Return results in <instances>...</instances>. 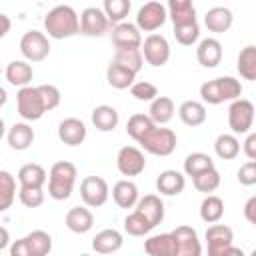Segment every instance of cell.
<instances>
[{
    "mask_svg": "<svg viewBox=\"0 0 256 256\" xmlns=\"http://www.w3.org/2000/svg\"><path fill=\"white\" fill-rule=\"evenodd\" d=\"M44 32L54 40H64L80 34V16L68 4H58L44 16Z\"/></svg>",
    "mask_w": 256,
    "mask_h": 256,
    "instance_id": "obj_1",
    "label": "cell"
},
{
    "mask_svg": "<svg viewBox=\"0 0 256 256\" xmlns=\"http://www.w3.org/2000/svg\"><path fill=\"white\" fill-rule=\"evenodd\" d=\"M78 170L68 160H58L48 172V196L52 200H68L74 192Z\"/></svg>",
    "mask_w": 256,
    "mask_h": 256,
    "instance_id": "obj_2",
    "label": "cell"
},
{
    "mask_svg": "<svg viewBox=\"0 0 256 256\" xmlns=\"http://www.w3.org/2000/svg\"><path fill=\"white\" fill-rule=\"evenodd\" d=\"M242 94V84L234 76H220L214 80H208L200 86V98L204 104H222V102H232L240 98Z\"/></svg>",
    "mask_w": 256,
    "mask_h": 256,
    "instance_id": "obj_3",
    "label": "cell"
},
{
    "mask_svg": "<svg viewBox=\"0 0 256 256\" xmlns=\"http://www.w3.org/2000/svg\"><path fill=\"white\" fill-rule=\"evenodd\" d=\"M52 252V236L46 230H32L8 248L10 256H46Z\"/></svg>",
    "mask_w": 256,
    "mask_h": 256,
    "instance_id": "obj_4",
    "label": "cell"
},
{
    "mask_svg": "<svg viewBox=\"0 0 256 256\" xmlns=\"http://www.w3.org/2000/svg\"><path fill=\"white\" fill-rule=\"evenodd\" d=\"M16 112L26 122H36L48 112L38 86H24V88L18 90V94H16Z\"/></svg>",
    "mask_w": 256,
    "mask_h": 256,
    "instance_id": "obj_5",
    "label": "cell"
},
{
    "mask_svg": "<svg viewBox=\"0 0 256 256\" xmlns=\"http://www.w3.org/2000/svg\"><path fill=\"white\" fill-rule=\"evenodd\" d=\"M138 144L148 154H154V156H170L176 150L178 138H176V132L174 130L156 124Z\"/></svg>",
    "mask_w": 256,
    "mask_h": 256,
    "instance_id": "obj_6",
    "label": "cell"
},
{
    "mask_svg": "<svg viewBox=\"0 0 256 256\" xmlns=\"http://www.w3.org/2000/svg\"><path fill=\"white\" fill-rule=\"evenodd\" d=\"M254 124V104L246 98H236L228 106V128L238 134H248Z\"/></svg>",
    "mask_w": 256,
    "mask_h": 256,
    "instance_id": "obj_7",
    "label": "cell"
},
{
    "mask_svg": "<svg viewBox=\"0 0 256 256\" xmlns=\"http://www.w3.org/2000/svg\"><path fill=\"white\" fill-rule=\"evenodd\" d=\"M110 186L102 176H86L80 182V198L88 208H100L108 202Z\"/></svg>",
    "mask_w": 256,
    "mask_h": 256,
    "instance_id": "obj_8",
    "label": "cell"
},
{
    "mask_svg": "<svg viewBox=\"0 0 256 256\" xmlns=\"http://www.w3.org/2000/svg\"><path fill=\"white\" fill-rule=\"evenodd\" d=\"M166 20H168V8L158 0H150V2L142 4L136 14V26L142 32H150V34L154 30L162 28Z\"/></svg>",
    "mask_w": 256,
    "mask_h": 256,
    "instance_id": "obj_9",
    "label": "cell"
},
{
    "mask_svg": "<svg viewBox=\"0 0 256 256\" xmlns=\"http://www.w3.org/2000/svg\"><path fill=\"white\" fill-rule=\"evenodd\" d=\"M20 52L28 62H42L50 54V40L40 30H28L20 38Z\"/></svg>",
    "mask_w": 256,
    "mask_h": 256,
    "instance_id": "obj_10",
    "label": "cell"
},
{
    "mask_svg": "<svg viewBox=\"0 0 256 256\" xmlns=\"http://www.w3.org/2000/svg\"><path fill=\"white\" fill-rule=\"evenodd\" d=\"M110 18L102 8L88 6L80 12V34L90 36V38H100L108 32L110 28Z\"/></svg>",
    "mask_w": 256,
    "mask_h": 256,
    "instance_id": "obj_11",
    "label": "cell"
},
{
    "mask_svg": "<svg viewBox=\"0 0 256 256\" xmlns=\"http://www.w3.org/2000/svg\"><path fill=\"white\" fill-rule=\"evenodd\" d=\"M140 50H142L146 64H150L154 68H160L170 60V44L162 34H156V32L148 34L144 38Z\"/></svg>",
    "mask_w": 256,
    "mask_h": 256,
    "instance_id": "obj_12",
    "label": "cell"
},
{
    "mask_svg": "<svg viewBox=\"0 0 256 256\" xmlns=\"http://www.w3.org/2000/svg\"><path fill=\"white\" fill-rule=\"evenodd\" d=\"M116 168L122 176H138L146 168L144 152L136 146H122L116 154Z\"/></svg>",
    "mask_w": 256,
    "mask_h": 256,
    "instance_id": "obj_13",
    "label": "cell"
},
{
    "mask_svg": "<svg viewBox=\"0 0 256 256\" xmlns=\"http://www.w3.org/2000/svg\"><path fill=\"white\" fill-rule=\"evenodd\" d=\"M142 30L132 24V22H118L112 28V44L116 50H134V48H142Z\"/></svg>",
    "mask_w": 256,
    "mask_h": 256,
    "instance_id": "obj_14",
    "label": "cell"
},
{
    "mask_svg": "<svg viewBox=\"0 0 256 256\" xmlns=\"http://www.w3.org/2000/svg\"><path fill=\"white\" fill-rule=\"evenodd\" d=\"M234 242V232L226 224L214 222L206 230V246H208V256H222L224 250Z\"/></svg>",
    "mask_w": 256,
    "mask_h": 256,
    "instance_id": "obj_15",
    "label": "cell"
},
{
    "mask_svg": "<svg viewBox=\"0 0 256 256\" xmlns=\"http://www.w3.org/2000/svg\"><path fill=\"white\" fill-rule=\"evenodd\" d=\"M88 136V128L80 118H64L58 124V138L66 146H80Z\"/></svg>",
    "mask_w": 256,
    "mask_h": 256,
    "instance_id": "obj_16",
    "label": "cell"
},
{
    "mask_svg": "<svg viewBox=\"0 0 256 256\" xmlns=\"http://www.w3.org/2000/svg\"><path fill=\"white\" fill-rule=\"evenodd\" d=\"M176 244H178V256H200L202 254V244L198 240V232L192 226H176L172 230Z\"/></svg>",
    "mask_w": 256,
    "mask_h": 256,
    "instance_id": "obj_17",
    "label": "cell"
},
{
    "mask_svg": "<svg viewBox=\"0 0 256 256\" xmlns=\"http://www.w3.org/2000/svg\"><path fill=\"white\" fill-rule=\"evenodd\" d=\"M144 252L148 256H178V244L172 232L152 234L144 240Z\"/></svg>",
    "mask_w": 256,
    "mask_h": 256,
    "instance_id": "obj_18",
    "label": "cell"
},
{
    "mask_svg": "<svg viewBox=\"0 0 256 256\" xmlns=\"http://www.w3.org/2000/svg\"><path fill=\"white\" fill-rule=\"evenodd\" d=\"M196 60L198 64H202L204 68H216L222 60V44L218 38L208 36L202 38L196 46Z\"/></svg>",
    "mask_w": 256,
    "mask_h": 256,
    "instance_id": "obj_19",
    "label": "cell"
},
{
    "mask_svg": "<svg viewBox=\"0 0 256 256\" xmlns=\"http://www.w3.org/2000/svg\"><path fill=\"white\" fill-rule=\"evenodd\" d=\"M232 24H234V14L226 6H214L204 14V26L208 28V32L224 34L232 28Z\"/></svg>",
    "mask_w": 256,
    "mask_h": 256,
    "instance_id": "obj_20",
    "label": "cell"
},
{
    "mask_svg": "<svg viewBox=\"0 0 256 256\" xmlns=\"http://www.w3.org/2000/svg\"><path fill=\"white\" fill-rule=\"evenodd\" d=\"M36 134H34V128L24 120V122H14L10 128H8V134H6V140H8V146L16 152H22V150H28L34 142Z\"/></svg>",
    "mask_w": 256,
    "mask_h": 256,
    "instance_id": "obj_21",
    "label": "cell"
},
{
    "mask_svg": "<svg viewBox=\"0 0 256 256\" xmlns=\"http://www.w3.org/2000/svg\"><path fill=\"white\" fill-rule=\"evenodd\" d=\"M112 200L116 202L118 208H124V210L134 208V206L138 204V200H140L138 186H136L132 180H128V178L118 180V182L112 186Z\"/></svg>",
    "mask_w": 256,
    "mask_h": 256,
    "instance_id": "obj_22",
    "label": "cell"
},
{
    "mask_svg": "<svg viewBox=\"0 0 256 256\" xmlns=\"http://www.w3.org/2000/svg\"><path fill=\"white\" fill-rule=\"evenodd\" d=\"M186 186V176L178 170H162L156 178V190L162 196H178Z\"/></svg>",
    "mask_w": 256,
    "mask_h": 256,
    "instance_id": "obj_23",
    "label": "cell"
},
{
    "mask_svg": "<svg viewBox=\"0 0 256 256\" xmlns=\"http://www.w3.org/2000/svg\"><path fill=\"white\" fill-rule=\"evenodd\" d=\"M64 222H66V228L70 232H74V234H86L94 226V216H92V212L86 206H72L66 212Z\"/></svg>",
    "mask_w": 256,
    "mask_h": 256,
    "instance_id": "obj_24",
    "label": "cell"
},
{
    "mask_svg": "<svg viewBox=\"0 0 256 256\" xmlns=\"http://www.w3.org/2000/svg\"><path fill=\"white\" fill-rule=\"evenodd\" d=\"M122 244H124L122 232H118L116 228H104L92 238V248L98 254H114L122 248Z\"/></svg>",
    "mask_w": 256,
    "mask_h": 256,
    "instance_id": "obj_25",
    "label": "cell"
},
{
    "mask_svg": "<svg viewBox=\"0 0 256 256\" xmlns=\"http://www.w3.org/2000/svg\"><path fill=\"white\" fill-rule=\"evenodd\" d=\"M4 76H6V80H8L10 86L24 88V86H30L32 76H34V70H32V66L28 64V60H12V62L6 66Z\"/></svg>",
    "mask_w": 256,
    "mask_h": 256,
    "instance_id": "obj_26",
    "label": "cell"
},
{
    "mask_svg": "<svg viewBox=\"0 0 256 256\" xmlns=\"http://www.w3.org/2000/svg\"><path fill=\"white\" fill-rule=\"evenodd\" d=\"M134 208L138 212H142L150 220V224L154 228L164 220V202H162V198L158 194H144Z\"/></svg>",
    "mask_w": 256,
    "mask_h": 256,
    "instance_id": "obj_27",
    "label": "cell"
},
{
    "mask_svg": "<svg viewBox=\"0 0 256 256\" xmlns=\"http://www.w3.org/2000/svg\"><path fill=\"white\" fill-rule=\"evenodd\" d=\"M90 118H92L94 128L100 130V132H112V130L118 126V122H120L118 110H116L114 106H110V104H100V106H96V108L92 110Z\"/></svg>",
    "mask_w": 256,
    "mask_h": 256,
    "instance_id": "obj_28",
    "label": "cell"
},
{
    "mask_svg": "<svg viewBox=\"0 0 256 256\" xmlns=\"http://www.w3.org/2000/svg\"><path fill=\"white\" fill-rule=\"evenodd\" d=\"M178 116L186 126H200L206 122V106L200 100H184L178 108Z\"/></svg>",
    "mask_w": 256,
    "mask_h": 256,
    "instance_id": "obj_29",
    "label": "cell"
},
{
    "mask_svg": "<svg viewBox=\"0 0 256 256\" xmlns=\"http://www.w3.org/2000/svg\"><path fill=\"white\" fill-rule=\"evenodd\" d=\"M106 80H108V84L112 86V88H116V90H126V88H130L132 84H134V80H136V72H132V70H128L126 66H122V64H118V62H110L108 64V68H106Z\"/></svg>",
    "mask_w": 256,
    "mask_h": 256,
    "instance_id": "obj_30",
    "label": "cell"
},
{
    "mask_svg": "<svg viewBox=\"0 0 256 256\" xmlns=\"http://www.w3.org/2000/svg\"><path fill=\"white\" fill-rule=\"evenodd\" d=\"M174 112H176V106H174V100L170 96H156L152 102H150V118L158 124V126H164L168 124L172 118H174Z\"/></svg>",
    "mask_w": 256,
    "mask_h": 256,
    "instance_id": "obj_31",
    "label": "cell"
},
{
    "mask_svg": "<svg viewBox=\"0 0 256 256\" xmlns=\"http://www.w3.org/2000/svg\"><path fill=\"white\" fill-rule=\"evenodd\" d=\"M166 8H168V18L172 20V24H184V22L196 20V8L192 0H168Z\"/></svg>",
    "mask_w": 256,
    "mask_h": 256,
    "instance_id": "obj_32",
    "label": "cell"
},
{
    "mask_svg": "<svg viewBox=\"0 0 256 256\" xmlns=\"http://www.w3.org/2000/svg\"><path fill=\"white\" fill-rule=\"evenodd\" d=\"M214 152L220 160H234L240 154V140L236 138L234 132L230 134L224 132L214 140Z\"/></svg>",
    "mask_w": 256,
    "mask_h": 256,
    "instance_id": "obj_33",
    "label": "cell"
},
{
    "mask_svg": "<svg viewBox=\"0 0 256 256\" xmlns=\"http://www.w3.org/2000/svg\"><path fill=\"white\" fill-rule=\"evenodd\" d=\"M18 182H20V186H44L48 182V174L40 164L28 162V164L20 166Z\"/></svg>",
    "mask_w": 256,
    "mask_h": 256,
    "instance_id": "obj_34",
    "label": "cell"
},
{
    "mask_svg": "<svg viewBox=\"0 0 256 256\" xmlns=\"http://www.w3.org/2000/svg\"><path fill=\"white\" fill-rule=\"evenodd\" d=\"M222 216H224V200L216 194H206V198L200 202V218L206 224H214L220 222Z\"/></svg>",
    "mask_w": 256,
    "mask_h": 256,
    "instance_id": "obj_35",
    "label": "cell"
},
{
    "mask_svg": "<svg viewBox=\"0 0 256 256\" xmlns=\"http://www.w3.org/2000/svg\"><path fill=\"white\" fill-rule=\"evenodd\" d=\"M236 70L244 80H256V46L248 44L238 52Z\"/></svg>",
    "mask_w": 256,
    "mask_h": 256,
    "instance_id": "obj_36",
    "label": "cell"
},
{
    "mask_svg": "<svg viewBox=\"0 0 256 256\" xmlns=\"http://www.w3.org/2000/svg\"><path fill=\"white\" fill-rule=\"evenodd\" d=\"M154 126H156V122L150 118V114H132L128 118V122H126V134L132 140L140 142Z\"/></svg>",
    "mask_w": 256,
    "mask_h": 256,
    "instance_id": "obj_37",
    "label": "cell"
},
{
    "mask_svg": "<svg viewBox=\"0 0 256 256\" xmlns=\"http://www.w3.org/2000/svg\"><path fill=\"white\" fill-rule=\"evenodd\" d=\"M124 230H126L130 236H146V234H150V232L154 230V226L150 224V220H148L142 212H138V210L134 208V212H130V214L124 218Z\"/></svg>",
    "mask_w": 256,
    "mask_h": 256,
    "instance_id": "obj_38",
    "label": "cell"
},
{
    "mask_svg": "<svg viewBox=\"0 0 256 256\" xmlns=\"http://www.w3.org/2000/svg\"><path fill=\"white\" fill-rule=\"evenodd\" d=\"M16 198V178L8 170H0V212H6Z\"/></svg>",
    "mask_w": 256,
    "mask_h": 256,
    "instance_id": "obj_39",
    "label": "cell"
},
{
    "mask_svg": "<svg viewBox=\"0 0 256 256\" xmlns=\"http://www.w3.org/2000/svg\"><path fill=\"white\" fill-rule=\"evenodd\" d=\"M220 172L216 170V166H212V168H208V170H204V172H200V174H196L194 178H192V184H194V188L198 190V192H202V194H212L218 186H220Z\"/></svg>",
    "mask_w": 256,
    "mask_h": 256,
    "instance_id": "obj_40",
    "label": "cell"
},
{
    "mask_svg": "<svg viewBox=\"0 0 256 256\" xmlns=\"http://www.w3.org/2000/svg\"><path fill=\"white\" fill-rule=\"evenodd\" d=\"M212 166H214L212 156H208L204 152H192L184 160V174L190 176V178H194L196 174H200V172H204V170H208Z\"/></svg>",
    "mask_w": 256,
    "mask_h": 256,
    "instance_id": "obj_41",
    "label": "cell"
},
{
    "mask_svg": "<svg viewBox=\"0 0 256 256\" xmlns=\"http://www.w3.org/2000/svg\"><path fill=\"white\" fill-rule=\"evenodd\" d=\"M130 8H132V0H102V10L106 12L112 24L124 22L126 16L130 14Z\"/></svg>",
    "mask_w": 256,
    "mask_h": 256,
    "instance_id": "obj_42",
    "label": "cell"
},
{
    "mask_svg": "<svg viewBox=\"0 0 256 256\" xmlns=\"http://www.w3.org/2000/svg\"><path fill=\"white\" fill-rule=\"evenodd\" d=\"M174 38L182 46H192L200 38V26L196 20L184 22V24H174Z\"/></svg>",
    "mask_w": 256,
    "mask_h": 256,
    "instance_id": "obj_43",
    "label": "cell"
},
{
    "mask_svg": "<svg viewBox=\"0 0 256 256\" xmlns=\"http://www.w3.org/2000/svg\"><path fill=\"white\" fill-rule=\"evenodd\" d=\"M114 62L126 66L128 70L132 72H140L142 70V64L146 62L144 56H142V50L140 48H134V50H116L114 52Z\"/></svg>",
    "mask_w": 256,
    "mask_h": 256,
    "instance_id": "obj_44",
    "label": "cell"
},
{
    "mask_svg": "<svg viewBox=\"0 0 256 256\" xmlns=\"http://www.w3.org/2000/svg\"><path fill=\"white\" fill-rule=\"evenodd\" d=\"M18 200L26 208H38L44 204V190L42 186H20Z\"/></svg>",
    "mask_w": 256,
    "mask_h": 256,
    "instance_id": "obj_45",
    "label": "cell"
},
{
    "mask_svg": "<svg viewBox=\"0 0 256 256\" xmlns=\"http://www.w3.org/2000/svg\"><path fill=\"white\" fill-rule=\"evenodd\" d=\"M130 94L140 102H152L158 96V88L148 80H140L130 86Z\"/></svg>",
    "mask_w": 256,
    "mask_h": 256,
    "instance_id": "obj_46",
    "label": "cell"
},
{
    "mask_svg": "<svg viewBox=\"0 0 256 256\" xmlns=\"http://www.w3.org/2000/svg\"><path fill=\"white\" fill-rule=\"evenodd\" d=\"M38 88H40V94H42V98H44L46 110L50 112V110L58 108V104H60V100H62V94H60V90H58L54 84H40Z\"/></svg>",
    "mask_w": 256,
    "mask_h": 256,
    "instance_id": "obj_47",
    "label": "cell"
},
{
    "mask_svg": "<svg viewBox=\"0 0 256 256\" xmlns=\"http://www.w3.org/2000/svg\"><path fill=\"white\" fill-rule=\"evenodd\" d=\"M236 178L242 186H254L256 184V160H248L244 162L238 172H236Z\"/></svg>",
    "mask_w": 256,
    "mask_h": 256,
    "instance_id": "obj_48",
    "label": "cell"
},
{
    "mask_svg": "<svg viewBox=\"0 0 256 256\" xmlns=\"http://www.w3.org/2000/svg\"><path fill=\"white\" fill-rule=\"evenodd\" d=\"M242 150L246 154L248 160H256V132H248L244 142H242Z\"/></svg>",
    "mask_w": 256,
    "mask_h": 256,
    "instance_id": "obj_49",
    "label": "cell"
},
{
    "mask_svg": "<svg viewBox=\"0 0 256 256\" xmlns=\"http://www.w3.org/2000/svg\"><path fill=\"white\" fill-rule=\"evenodd\" d=\"M244 218L256 228V194L244 202Z\"/></svg>",
    "mask_w": 256,
    "mask_h": 256,
    "instance_id": "obj_50",
    "label": "cell"
},
{
    "mask_svg": "<svg viewBox=\"0 0 256 256\" xmlns=\"http://www.w3.org/2000/svg\"><path fill=\"white\" fill-rule=\"evenodd\" d=\"M0 234H2V240H0V250H6V246H8V242H10V236H8L6 226H2V228H0Z\"/></svg>",
    "mask_w": 256,
    "mask_h": 256,
    "instance_id": "obj_51",
    "label": "cell"
},
{
    "mask_svg": "<svg viewBox=\"0 0 256 256\" xmlns=\"http://www.w3.org/2000/svg\"><path fill=\"white\" fill-rule=\"evenodd\" d=\"M0 18H2V32H0V36H6L10 32V18H8V14H2Z\"/></svg>",
    "mask_w": 256,
    "mask_h": 256,
    "instance_id": "obj_52",
    "label": "cell"
},
{
    "mask_svg": "<svg viewBox=\"0 0 256 256\" xmlns=\"http://www.w3.org/2000/svg\"><path fill=\"white\" fill-rule=\"evenodd\" d=\"M228 254H236V256H244V250L242 248H236L234 244H230L226 250H224V254L222 256H228Z\"/></svg>",
    "mask_w": 256,
    "mask_h": 256,
    "instance_id": "obj_53",
    "label": "cell"
},
{
    "mask_svg": "<svg viewBox=\"0 0 256 256\" xmlns=\"http://www.w3.org/2000/svg\"><path fill=\"white\" fill-rule=\"evenodd\" d=\"M250 254H252V256H256V248H254V250H252V252H250Z\"/></svg>",
    "mask_w": 256,
    "mask_h": 256,
    "instance_id": "obj_54",
    "label": "cell"
}]
</instances>
